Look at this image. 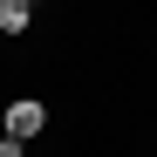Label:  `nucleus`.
I'll return each instance as SVG.
<instances>
[{
    "mask_svg": "<svg viewBox=\"0 0 157 157\" xmlns=\"http://www.w3.org/2000/svg\"><path fill=\"white\" fill-rule=\"evenodd\" d=\"M41 130H48V102L41 96H14L7 102V137L28 144V137H41Z\"/></svg>",
    "mask_w": 157,
    "mask_h": 157,
    "instance_id": "1",
    "label": "nucleus"
},
{
    "mask_svg": "<svg viewBox=\"0 0 157 157\" xmlns=\"http://www.w3.org/2000/svg\"><path fill=\"white\" fill-rule=\"evenodd\" d=\"M34 21V0H0V34H21Z\"/></svg>",
    "mask_w": 157,
    "mask_h": 157,
    "instance_id": "2",
    "label": "nucleus"
},
{
    "mask_svg": "<svg viewBox=\"0 0 157 157\" xmlns=\"http://www.w3.org/2000/svg\"><path fill=\"white\" fill-rule=\"evenodd\" d=\"M0 157H28V144H14V137H0Z\"/></svg>",
    "mask_w": 157,
    "mask_h": 157,
    "instance_id": "3",
    "label": "nucleus"
}]
</instances>
